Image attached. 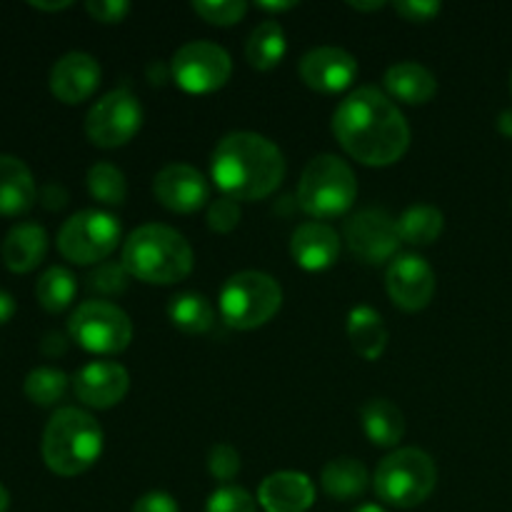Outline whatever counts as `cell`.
<instances>
[{
	"instance_id": "obj_6",
	"label": "cell",
	"mask_w": 512,
	"mask_h": 512,
	"mask_svg": "<svg viewBox=\"0 0 512 512\" xmlns=\"http://www.w3.org/2000/svg\"><path fill=\"white\" fill-rule=\"evenodd\" d=\"M438 468L425 450L400 448L380 460L373 475V488L383 503L393 508H418L433 495Z\"/></svg>"
},
{
	"instance_id": "obj_37",
	"label": "cell",
	"mask_w": 512,
	"mask_h": 512,
	"mask_svg": "<svg viewBox=\"0 0 512 512\" xmlns=\"http://www.w3.org/2000/svg\"><path fill=\"white\" fill-rule=\"evenodd\" d=\"M395 13L403 15L408 23H428L435 15H440L443 5L430 3V0H400V3L393 5Z\"/></svg>"
},
{
	"instance_id": "obj_8",
	"label": "cell",
	"mask_w": 512,
	"mask_h": 512,
	"mask_svg": "<svg viewBox=\"0 0 512 512\" xmlns=\"http://www.w3.org/2000/svg\"><path fill=\"white\" fill-rule=\"evenodd\" d=\"M68 333L88 353L115 355L133 340V323L125 310L108 300H85L70 315Z\"/></svg>"
},
{
	"instance_id": "obj_42",
	"label": "cell",
	"mask_w": 512,
	"mask_h": 512,
	"mask_svg": "<svg viewBox=\"0 0 512 512\" xmlns=\"http://www.w3.org/2000/svg\"><path fill=\"white\" fill-rule=\"evenodd\" d=\"M15 315V300L13 295L5 293V290H0V325L8 323L10 318Z\"/></svg>"
},
{
	"instance_id": "obj_23",
	"label": "cell",
	"mask_w": 512,
	"mask_h": 512,
	"mask_svg": "<svg viewBox=\"0 0 512 512\" xmlns=\"http://www.w3.org/2000/svg\"><path fill=\"white\" fill-rule=\"evenodd\" d=\"M365 435L378 448H395L405 435L403 410L385 398H373L360 410Z\"/></svg>"
},
{
	"instance_id": "obj_15",
	"label": "cell",
	"mask_w": 512,
	"mask_h": 512,
	"mask_svg": "<svg viewBox=\"0 0 512 512\" xmlns=\"http://www.w3.org/2000/svg\"><path fill=\"white\" fill-rule=\"evenodd\" d=\"M298 70L308 88L333 95L343 93L353 85L355 75H358V60L348 50L323 45V48H313L310 53H305Z\"/></svg>"
},
{
	"instance_id": "obj_10",
	"label": "cell",
	"mask_w": 512,
	"mask_h": 512,
	"mask_svg": "<svg viewBox=\"0 0 512 512\" xmlns=\"http://www.w3.org/2000/svg\"><path fill=\"white\" fill-rule=\"evenodd\" d=\"M233 75L228 50L210 40H193L178 48L170 60V78L190 95H208L223 88Z\"/></svg>"
},
{
	"instance_id": "obj_34",
	"label": "cell",
	"mask_w": 512,
	"mask_h": 512,
	"mask_svg": "<svg viewBox=\"0 0 512 512\" xmlns=\"http://www.w3.org/2000/svg\"><path fill=\"white\" fill-rule=\"evenodd\" d=\"M205 512H258V505H255V498L245 488L225 485V488H218L210 495Z\"/></svg>"
},
{
	"instance_id": "obj_45",
	"label": "cell",
	"mask_w": 512,
	"mask_h": 512,
	"mask_svg": "<svg viewBox=\"0 0 512 512\" xmlns=\"http://www.w3.org/2000/svg\"><path fill=\"white\" fill-rule=\"evenodd\" d=\"M30 5L38 10H63V8H70V0H63V3H40V0H33Z\"/></svg>"
},
{
	"instance_id": "obj_18",
	"label": "cell",
	"mask_w": 512,
	"mask_h": 512,
	"mask_svg": "<svg viewBox=\"0 0 512 512\" xmlns=\"http://www.w3.org/2000/svg\"><path fill=\"white\" fill-rule=\"evenodd\" d=\"M258 503L265 512H308L315 503V485L305 473L280 470L260 483Z\"/></svg>"
},
{
	"instance_id": "obj_9",
	"label": "cell",
	"mask_w": 512,
	"mask_h": 512,
	"mask_svg": "<svg viewBox=\"0 0 512 512\" xmlns=\"http://www.w3.org/2000/svg\"><path fill=\"white\" fill-rule=\"evenodd\" d=\"M120 240V223L105 210H80L70 215L58 233V250L75 265H100Z\"/></svg>"
},
{
	"instance_id": "obj_3",
	"label": "cell",
	"mask_w": 512,
	"mask_h": 512,
	"mask_svg": "<svg viewBox=\"0 0 512 512\" xmlns=\"http://www.w3.org/2000/svg\"><path fill=\"white\" fill-rule=\"evenodd\" d=\"M120 263L130 278L148 285H173L188 278L193 270V248L178 230L148 223L128 235Z\"/></svg>"
},
{
	"instance_id": "obj_36",
	"label": "cell",
	"mask_w": 512,
	"mask_h": 512,
	"mask_svg": "<svg viewBox=\"0 0 512 512\" xmlns=\"http://www.w3.org/2000/svg\"><path fill=\"white\" fill-rule=\"evenodd\" d=\"M240 223V205L238 200L228 198V195H223V198L213 200L208 208V225L213 233H233L235 228H238Z\"/></svg>"
},
{
	"instance_id": "obj_25",
	"label": "cell",
	"mask_w": 512,
	"mask_h": 512,
	"mask_svg": "<svg viewBox=\"0 0 512 512\" xmlns=\"http://www.w3.org/2000/svg\"><path fill=\"white\" fill-rule=\"evenodd\" d=\"M348 338L353 343L355 353L365 360H378L388 345V328L378 310L360 305L348 315Z\"/></svg>"
},
{
	"instance_id": "obj_14",
	"label": "cell",
	"mask_w": 512,
	"mask_h": 512,
	"mask_svg": "<svg viewBox=\"0 0 512 512\" xmlns=\"http://www.w3.org/2000/svg\"><path fill=\"white\" fill-rule=\"evenodd\" d=\"M153 193L163 208L173 213H198L210 200V185L200 170L185 163H170L155 175Z\"/></svg>"
},
{
	"instance_id": "obj_13",
	"label": "cell",
	"mask_w": 512,
	"mask_h": 512,
	"mask_svg": "<svg viewBox=\"0 0 512 512\" xmlns=\"http://www.w3.org/2000/svg\"><path fill=\"white\" fill-rule=\"evenodd\" d=\"M385 288L390 300L405 313H418L428 308L435 295V273L425 258L405 253L393 258L385 273Z\"/></svg>"
},
{
	"instance_id": "obj_20",
	"label": "cell",
	"mask_w": 512,
	"mask_h": 512,
	"mask_svg": "<svg viewBox=\"0 0 512 512\" xmlns=\"http://www.w3.org/2000/svg\"><path fill=\"white\" fill-rule=\"evenodd\" d=\"M38 198V188H35L33 173L28 165L15 155H0V215H15L28 213Z\"/></svg>"
},
{
	"instance_id": "obj_4",
	"label": "cell",
	"mask_w": 512,
	"mask_h": 512,
	"mask_svg": "<svg viewBox=\"0 0 512 512\" xmlns=\"http://www.w3.org/2000/svg\"><path fill=\"white\" fill-rule=\"evenodd\" d=\"M103 453V428L90 413L60 408L43 430V460L55 475L75 478L98 463Z\"/></svg>"
},
{
	"instance_id": "obj_19",
	"label": "cell",
	"mask_w": 512,
	"mask_h": 512,
	"mask_svg": "<svg viewBox=\"0 0 512 512\" xmlns=\"http://www.w3.org/2000/svg\"><path fill=\"white\" fill-rule=\"evenodd\" d=\"M290 253L300 268L318 273V270H328L338 260L340 238L330 225L310 220V223L295 228L293 240H290Z\"/></svg>"
},
{
	"instance_id": "obj_11",
	"label": "cell",
	"mask_w": 512,
	"mask_h": 512,
	"mask_svg": "<svg viewBox=\"0 0 512 512\" xmlns=\"http://www.w3.org/2000/svg\"><path fill=\"white\" fill-rule=\"evenodd\" d=\"M143 125V105L128 88L103 95L85 115V135L105 150L120 148L138 135Z\"/></svg>"
},
{
	"instance_id": "obj_43",
	"label": "cell",
	"mask_w": 512,
	"mask_h": 512,
	"mask_svg": "<svg viewBox=\"0 0 512 512\" xmlns=\"http://www.w3.org/2000/svg\"><path fill=\"white\" fill-rule=\"evenodd\" d=\"M498 130L503 135H508V138H512V110H505L503 115L498 118Z\"/></svg>"
},
{
	"instance_id": "obj_33",
	"label": "cell",
	"mask_w": 512,
	"mask_h": 512,
	"mask_svg": "<svg viewBox=\"0 0 512 512\" xmlns=\"http://www.w3.org/2000/svg\"><path fill=\"white\" fill-rule=\"evenodd\" d=\"M130 273L123 263H100L93 273L88 275V288L100 295H118L128 288Z\"/></svg>"
},
{
	"instance_id": "obj_5",
	"label": "cell",
	"mask_w": 512,
	"mask_h": 512,
	"mask_svg": "<svg viewBox=\"0 0 512 512\" xmlns=\"http://www.w3.org/2000/svg\"><path fill=\"white\" fill-rule=\"evenodd\" d=\"M358 198V180L338 155H318L305 165L298 183V203L310 218L330 220L345 215Z\"/></svg>"
},
{
	"instance_id": "obj_39",
	"label": "cell",
	"mask_w": 512,
	"mask_h": 512,
	"mask_svg": "<svg viewBox=\"0 0 512 512\" xmlns=\"http://www.w3.org/2000/svg\"><path fill=\"white\" fill-rule=\"evenodd\" d=\"M133 512H180V508L173 495L163 493V490H153V493H145L133 505Z\"/></svg>"
},
{
	"instance_id": "obj_29",
	"label": "cell",
	"mask_w": 512,
	"mask_h": 512,
	"mask_svg": "<svg viewBox=\"0 0 512 512\" xmlns=\"http://www.w3.org/2000/svg\"><path fill=\"white\" fill-rule=\"evenodd\" d=\"M75 290H78L75 275L68 268L53 265L35 283V298H38L40 308L48 310V313H63L73 303Z\"/></svg>"
},
{
	"instance_id": "obj_27",
	"label": "cell",
	"mask_w": 512,
	"mask_h": 512,
	"mask_svg": "<svg viewBox=\"0 0 512 512\" xmlns=\"http://www.w3.org/2000/svg\"><path fill=\"white\" fill-rule=\"evenodd\" d=\"M168 318L180 333L203 335L213 328L215 310L210 300L200 293L175 295L168 305Z\"/></svg>"
},
{
	"instance_id": "obj_16",
	"label": "cell",
	"mask_w": 512,
	"mask_h": 512,
	"mask_svg": "<svg viewBox=\"0 0 512 512\" xmlns=\"http://www.w3.org/2000/svg\"><path fill=\"white\" fill-rule=\"evenodd\" d=\"M128 388V370L118 363H105V360L88 363L73 378V390L80 403L98 410H108L118 405L128 395Z\"/></svg>"
},
{
	"instance_id": "obj_40",
	"label": "cell",
	"mask_w": 512,
	"mask_h": 512,
	"mask_svg": "<svg viewBox=\"0 0 512 512\" xmlns=\"http://www.w3.org/2000/svg\"><path fill=\"white\" fill-rule=\"evenodd\" d=\"M65 203H68V193H65L60 185L53 183V185H48V188L43 190V205H45V208L60 210Z\"/></svg>"
},
{
	"instance_id": "obj_1",
	"label": "cell",
	"mask_w": 512,
	"mask_h": 512,
	"mask_svg": "<svg viewBox=\"0 0 512 512\" xmlns=\"http://www.w3.org/2000/svg\"><path fill=\"white\" fill-rule=\"evenodd\" d=\"M340 148L370 168L393 165L408 153L410 125L398 105L378 88L353 90L333 113Z\"/></svg>"
},
{
	"instance_id": "obj_7",
	"label": "cell",
	"mask_w": 512,
	"mask_h": 512,
	"mask_svg": "<svg viewBox=\"0 0 512 512\" xmlns=\"http://www.w3.org/2000/svg\"><path fill=\"white\" fill-rule=\"evenodd\" d=\"M218 305L230 328L255 330L275 318L283 305V288L268 273L245 270L225 280Z\"/></svg>"
},
{
	"instance_id": "obj_47",
	"label": "cell",
	"mask_w": 512,
	"mask_h": 512,
	"mask_svg": "<svg viewBox=\"0 0 512 512\" xmlns=\"http://www.w3.org/2000/svg\"><path fill=\"white\" fill-rule=\"evenodd\" d=\"M385 3H380V0H375V3H350V8L355 10H380Z\"/></svg>"
},
{
	"instance_id": "obj_32",
	"label": "cell",
	"mask_w": 512,
	"mask_h": 512,
	"mask_svg": "<svg viewBox=\"0 0 512 512\" xmlns=\"http://www.w3.org/2000/svg\"><path fill=\"white\" fill-rule=\"evenodd\" d=\"M193 10L210 25H235L248 13V3L243 0H195Z\"/></svg>"
},
{
	"instance_id": "obj_22",
	"label": "cell",
	"mask_w": 512,
	"mask_h": 512,
	"mask_svg": "<svg viewBox=\"0 0 512 512\" xmlns=\"http://www.w3.org/2000/svg\"><path fill=\"white\" fill-rule=\"evenodd\" d=\"M385 88L395 100H403L408 105H425L438 93V80L425 65L403 60V63H395L388 68Z\"/></svg>"
},
{
	"instance_id": "obj_24",
	"label": "cell",
	"mask_w": 512,
	"mask_h": 512,
	"mask_svg": "<svg viewBox=\"0 0 512 512\" xmlns=\"http://www.w3.org/2000/svg\"><path fill=\"white\" fill-rule=\"evenodd\" d=\"M370 475L365 465L355 458H335L320 473V485H323L325 495L340 503H350V500L360 498L368 490Z\"/></svg>"
},
{
	"instance_id": "obj_2",
	"label": "cell",
	"mask_w": 512,
	"mask_h": 512,
	"mask_svg": "<svg viewBox=\"0 0 512 512\" xmlns=\"http://www.w3.org/2000/svg\"><path fill=\"white\" fill-rule=\"evenodd\" d=\"M210 175L223 195L238 203H253L270 198L280 188L285 180V158L265 135L238 130L218 143L210 160Z\"/></svg>"
},
{
	"instance_id": "obj_41",
	"label": "cell",
	"mask_w": 512,
	"mask_h": 512,
	"mask_svg": "<svg viewBox=\"0 0 512 512\" xmlns=\"http://www.w3.org/2000/svg\"><path fill=\"white\" fill-rule=\"evenodd\" d=\"M43 353H48V355H60V353H65V338H63V335H58V333L45 335V340H43Z\"/></svg>"
},
{
	"instance_id": "obj_48",
	"label": "cell",
	"mask_w": 512,
	"mask_h": 512,
	"mask_svg": "<svg viewBox=\"0 0 512 512\" xmlns=\"http://www.w3.org/2000/svg\"><path fill=\"white\" fill-rule=\"evenodd\" d=\"M353 512H385V510L380 508V505H373V503H368V505H360V508H355Z\"/></svg>"
},
{
	"instance_id": "obj_30",
	"label": "cell",
	"mask_w": 512,
	"mask_h": 512,
	"mask_svg": "<svg viewBox=\"0 0 512 512\" xmlns=\"http://www.w3.org/2000/svg\"><path fill=\"white\" fill-rule=\"evenodd\" d=\"M23 390L30 403L40 405V408H50L68 390V375L58 368H35L25 378Z\"/></svg>"
},
{
	"instance_id": "obj_12",
	"label": "cell",
	"mask_w": 512,
	"mask_h": 512,
	"mask_svg": "<svg viewBox=\"0 0 512 512\" xmlns=\"http://www.w3.org/2000/svg\"><path fill=\"white\" fill-rule=\"evenodd\" d=\"M345 243L350 253L368 265H383L393 260L398 245L403 243L398 233V223L380 208L358 210L345 220Z\"/></svg>"
},
{
	"instance_id": "obj_28",
	"label": "cell",
	"mask_w": 512,
	"mask_h": 512,
	"mask_svg": "<svg viewBox=\"0 0 512 512\" xmlns=\"http://www.w3.org/2000/svg\"><path fill=\"white\" fill-rule=\"evenodd\" d=\"M443 213L433 205H413L398 220L400 240L408 245H433L443 235Z\"/></svg>"
},
{
	"instance_id": "obj_44",
	"label": "cell",
	"mask_w": 512,
	"mask_h": 512,
	"mask_svg": "<svg viewBox=\"0 0 512 512\" xmlns=\"http://www.w3.org/2000/svg\"><path fill=\"white\" fill-rule=\"evenodd\" d=\"M298 3H258L260 10H268V13H283V10H293Z\"/></svg>"
},
{
	"instance_id": "obj_35",
	"label": "cell",
	"mask_w": 512,
	"mask_h": 512,
	"mask_svg": "<svg viewBox=\"0 0 512 512\" xmlns=\"http://www.w3.org/2000/svg\"><path fill=\"white\" fill-rule=\"evenodd\" d=\"M208 470L218 483H230L240 473V455L233 445H213L208 455Z\"/></svg>"
},
{
	"instance_id": "obj_46",
	"label": "cell",
	"mask_w": 512,
	"mask_h": 512,
	"mask_svg": "<svg viewBox=\"0 0 512 512\" xmlns=\"http://www.w3.org/2000/svg\"><path fill=\"white\" fill-rule=\"evenodd\" d=\"M10 508V493L3 483H0V512H5Z\"/></svg>"
},
{
	"instance_id": "obj_17",
	"label": "cell",
	"mask_w": 512,
	"mask_h": 512,
	"mask_svg": "<svg viewBox=\"0 0 512 512\" xmlns=\"http://www.w3.org/2000/svg\"><path fill=\"white\" fill-rule=\"evenodd\" d=\"M100 85V65L88 53H65L50 70V90L65 105L88 100Z\"/></svg>"
},
{
	"instance_id": "obj_38",
	"label": "cell",
	"mask_w": 512,
	"mask_h": 512,
	"mask_svg": "<svg viewBox=\"0 0 512 512\" xmlns=\"http://www.w3.org/2000/svg\"><path fill=\"white\" fill-rule=\"evenodd\" d=\"M90 15H93L98 23H120V20L128 18L130 3L128 0H90L85 5Z\"/></svg>"
},
{
	"instance_id": "obj_31",
	"label": "cell",
	"mask_w": 512,
	"mask_h": 512,
	"mask_svg": "<svg viewBox=\"0 0 512 512\" xmlns=\"http://www.w3.org/2000/svg\"><path fill=\"white\" fill-rule=\"evenodd\" d=\"M88 190L103 205H123L128 198V183H125L123 170L110 163H95L88 170Z\"/></svg>"
},
{
	"instance_id": "obj_26",
	"label": "cell",
	"mask_w": 512,
	"mask_h": 512,
	"mask_svg": "<svg viewBox=\"0 0 512 512\" xmlns=\"http://www.w3.org/2000/svg\"><path fill=\"white\" fill-rule=\"evenodd\" d=\"M285 53H288V40L278 20L260 23L245 45V58L255 70H273L285 58Z\"/></svg>"
},
{
	"instance_id": "obj_21",
	"label": "cell",
	"mask_w": 512,
	"mask_h": 512,
	"mask_svg": "<svg viewBox=\"0 0 512 512\" xmlns=\"http://www.w3.org/2000/svg\"><path fill=\"white\" fill-rule=\"evenodd\" d=\"M48 253V233L38 223H20L5 235L3 260L13 273H30Z\"/></svg>"
}]
</instances>
